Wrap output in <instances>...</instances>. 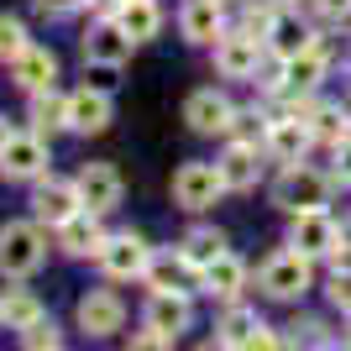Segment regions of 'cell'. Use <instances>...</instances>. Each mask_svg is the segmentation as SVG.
<instances>
[{
	"label": "cell",
	"mask_w": 351,
	"mask_h": 351,
	"mask_svg": "<svg viewBox=\"0 0 351 351\" xmlns=\"http://www.w3.org/2000/svg\"><path fill=\"white\" fill-rule=\"evenodd\" d=\"M330 152H336V178H341V184H351V136L341 147H330Z\"/></svg>",
	"instance_id": "obj_39"
},
{
	"label": "cell",
	"mask_w": 351,
	"mask_h": 351,
	"mask_svg": "<svg viewBox=\"0 0 351 351\" xmlns=\"http://www.w3.org/2000/svg\"><path fill=\"white\" fill-rule=\"evenodd\" d=\"M257 289L267 293V299H304L309 289H315V267H309L304 252H273L263 267H257Z\"/></svg>",
	"instance_id": "obj_3"
},
{
	"label": "cell",
	"mask_w": 351,
	"mask_h": 351,
	"mask_svg": "<svg viewBox=\"0 0 351 351\" xmlns=\"http://www.w3.org/2000/svg\"><path fill=\"white\" fill-rule=\"evenodd\" d=\"M0 320H5V330H27V325H37V320H43V304H37V293L11 289L5 299H0Z\"/></svg>",
	"instance_id": "obj_28"
},
{
	"label": "cell",
	"mask_w": 351,
	"mask_h": 351,
	"mask_svg": "<svg viewBox=\"0 0 351 351\" xmlns=\"http://www.w3.org/2000/svg\"><path fill=\"white\" fill-rule=\"evenodd\" d=\"M309 142H315V132H309V121H267V136H263V152L273 162H283V168H293V162L309 152Z\"/></svg>",
	"instance_id": "obj_16"
},
{
	"label": "cell",
	"mask_w": 351,
	"mask_h": 351,
	"mask_svg": "<svg viewBox=\"0 0 351 351\" xmlns=\"http://www.w3.org/2000/svg\"><path fill=\"white\" fill-rule=\"evenodd\" d=\"M199 289H205L210 299H226V304H236V293L247 289V263H241V257H231V252H220L215 263L199 273Z\"/></svg>",
	"instance_id": "obj_21"
},
{
	"label": "cell",
	"mask_w": 351,
	"mask_h": 351,
	"mask_svg": "<svg viewBox=\"0 0 351 351\" xmlns=\"http://www.w3.org/2000/svg\"><path fill=\"white\" fill-rule=\"evenodd\" d=\"M220 194H226V184H220L215 162H184L173 173V205L178 210H210Z\"/></svg>",
	"instance_id": "obj_6"
},
{
	"label": "cell",
	"mask_w": 351,
	"mask_h": 351,
	"mask_svg": "<svg viewBox=\"0 0 351 351\" xmlns=\"http://www.w3.org/2000/svg\"><path fill=\"white\" fill-rule=\"evenodd\" d=\"M226 136H231V142H252V147H257L267 136V116H257V110H236Z\"/></svg>",
	"instance_id": "obj_32"
},
{
	"label": "cell",
	"mask_w": 351,
	"mask_h": 351,
	"mask_svg": "<svg viewBox=\"0 0 351 351\" xmlns=\"http://www.w3.org/2000/svg\"><path fill=\"white\" fill-rule=\"evenodd\" d=\"M11 136H16V132H11V121L0 116V152H5V142H11Z\"/></svg>",
	"instance_id": "obj_41"
},
{
	"label": "cell",
	"mask_w": 351,
	"mask_h": 351,
	"mask_svg": "<svg viewBox=\"0 0 351 351\" xmlns=\"http://www.w3.org/2000/svg\"><path fill=\"white\" fill-rule=\"evenodd\" d=\"M336 273H351V241H341V247H336Z\"/></svg>",
	"instance_id": "obj_40"
},
{
	"label": "cell",
	"mask_w": 351,
	"mask_h": 351,
	"mask_svg": "<svg viewBox=\"0 0 351 351\" xmlns=\"http://www.w3.org/2000/svg\"><path fill=\"white\" fill-rule=\"evenodd\" d=\"M263 37H247V32H226L215 43V69L226 73V79H257V69H263Z\"/></svg>",
	"instance_id": "obj_9"
},
{
	"label": "cell",
	"mask_w": 351,
	"mask_h": 351,
	"mask_svg": "<svg viewBox=\"0 0 351 351\" xmlns=\"http://www.w3.org/2000/svg\"><path fill=\"white\" fill-rule=\"evenodd\" d=\"M110 21H121V32L132 37V43H152L162 32V11H158V0H126Z\"/></svg>",
	"instance_id": "obj_24"
},
{
	"label": "cell",
	"mask_w": 351,
	"mask_h": 351,
	"mask_svg": "<svg viewBox=\"0 0 351 351\" xmlns=\"http://www.w3.org/2000/svg\"><path fill=\"white\" fill-rule=\"evenodd\" d=\"M257 325H263V320H257V309H247V304H226V315H220V325H215V330H220L215 341H226V346H241V341H247Z\"/></svg>",
	"instance_id": "obj_29"
},
{
	"label": "cell",
	"mask_w": 351,
	"mask_h": 351,
	"mask_svg": "<svg viewBox=\"0 0 351 351\" xmlns=\"http://www.w3.org/2000/svg\"><path fill=\"white\" fill-rule=\"evenodd\" d=\"M21 351H58V325L47 320H37V325H27V330H21Z\"/></svg>",
	"instance_id": "obj_33"
},
{
	"label": "cell",
	"mask_w": 351,
	"mask_h": 351,
	"mask_svg": "<svg viewBox=\"0 0 351 351\" xmlns=\"http://www.w3.org/2000/svg\"><path fill=\"white\" fill-rule=\"evenodd\" d=\"M278 5H293V11H299V5H304V11H309V5H315V0H278Z\"/></svg>",
	"instance_id": "obj_43"
},
{
	"label": "cell",
	"mask_w": 351,
	"mask_h": 351,
	"mask_svg": "<svg viewBox=\"0 0 351 351\" xmlns=\"http://www.w3.org/2000/svg\"><path fill=\"white\" fill-rule=\"evenodd\" d=\"M79 5H89V0H37V11H43V16H73Z\"/></svg>",
	"instance_id": "obj_38"
},
{
	"label": "cell",
	"mask_w": 351,
	"mask_h": 351,
	"mask_svg": "<svg viewBox=\"0 0 351 351\" xmlns=\"http://www.w3.org/2000/svg\"><path fill=\"white\" fill-rule=\"evenodd\" d=\"M231 116L236 105L220 95V89H194L189 100H184V121H189V132L199 136H226L231 132Z\"/></svg>",
	"instance_id": "obj_10"
},
{
	"label": "cell",
	"mask_w": 351,
	"mask_h": 351,
	"mask_svg": "<svg viewBox=\"0 0 351 351\" xmlns=\"http://www.w3.org/2000/svg\"><path fill=\"white\" fill-rule=\"evenodd\" d=\"M73 184H79L84 210H95V215H110V210L121 205V173L110 168V162H84Z\"/></svg>",
	"instance_id": "obj_12"
},
{
	"label": "cell",
	"mask_w": 351,
	"mask_h": 351,
	"mask_svg": "<svg viewBox=\"0 0 351 351\" xmlns=\"http://www.w3.org/2000/svg\"><path fill=\"white\" fill-rule=\"evenodd\" d=\"M226 0H184V11H178V32H184V43L194 47H215L226 37V11H220Z\"/></svg>",
	"instance_id": "obj_11"
},
{
	"label": "cell",
	"mask_w": 351,
	"mask_h": 351,
	"mask_svg": "<svg viewBox=\"0 0 351 351\" xmlns=\"http://www.w3.org/2000/svg\"><path fill=\"white\" fill-rule=\"evenodd\" d=\"M325 69H330L325 43H309L304 53L283 58V89H304V95H315V89H320V79H325Z\"/></svg>",
	"instance_id": "obj_20"
},
{
	"label": "cell",
	"mask_w": 351,
	"mask_h": 351,
	"mask_svg": "<svg viewBox=\"0 0 351 351\" xmlns=\"http://www.w3.org/2000/svg\"><path fill=\"white\" fill-rule=\"evenodd\" d=\"M27 27H21V21H16V16H5V11H0V58H5V63H16V58H21V53H27Z\"/></svg>",
	"instance_id": "obj_31"
},
{
	"label": "cell",
	"mask_w": 351,
	"mask_h": 351,
	"mask_svg": "<svg viewBox=\"0 0 351 351\" xmlns=\"http://www.w3.org/2000/svg\"><path fill=\"white\" fill-rule=\"evenodd\" d=\"M309 11H320V16H330V21H346L351 16V0H315Z\"/></svg>",
	"instance_id": "obj_37"
},
{
	"label": "cell",
	"mask_w": 351,
	"mask_h": 351,
	"mask_svg": "<svg viewBox=\"0 0 351 351\" xmlns=\"http://www.w3.org/2000/svg\"><path fill=\"white\" fill-rule=\"evenodd\" d=\"M116 121V100L105 95V89H73L69 95V132H84V136H95V132H105Z\"/></svg>",
	"instance_id": "obj_14"
},
{
	"label": "cell",
	"mask_w": 351,
	"mask_h": 351,
	"mask_svg": "<svg viewBox=\"0 0 351 351\" xmlns=\"http://www.w3.org/2000/svg\"><path fill=\"white\" fill-rule=\"evenodd\" d=\"M194 351H236V346H226V341H205V346H194Z\"/></svg>",
	"instance_id": "obj_42"
},
{
	"label": "cell",
	"mask_w": 351,
	"mask_h": 351,
	"mask_svg": "<svg viewBox=\"0 0 351 351\" xmlns=\"http://www.w3.org/2000/svg\"><path fill=\"white\" fill-rule=\"evenodd\" d=\"M236 351H283V336L273 330V325H257V330H252V336L241 341Z\"/></svg>",
	"instance_id": "obj_34"
},
{
	"label": "cell",
	"mask_w": 351,
	"mask_h": 351,
	"mask_svg": "<svg viewBox=\"0 0 351 351\" xmlns=\"http://www.w3.org/2000/svg\"><path fill=\"white\" fill-rule=\"evenodd\" d=\"M309 43H315V37H309L304 21H299L293 11H278V21H273V32H267V47H273L278 58H293V53H304Z\"/></svg>",
	"instance_id": "obj_27"
},
{
	"label": "cell",
	"mask_w": 351,
	"mask_h": 351,
	"mask_svg": "<svg viewBox=\"0 0 351 351\" xmlns=\"http://www.w3.org/2000/svg\"><path fill=\"white\" fill-rule=\"evenodd\" d=\"M32 210H37V220H47V226L58 231L69 215H79V210H84V199H79V184L43 178V184H37V194H32Z\"/></svg>",
	"instance_id": "obj_15"
},
{
	"label": "cell",
	"mask_w": 351,
	"mask_h": 351,
	"mask_svg": "<svg viewBox=\"0 0 351 351\" xmlns=\"http://www.w3.org/2000/svg\"><path fill=\"white\" fill-rule=\"evenodd\" d=\"M43 257H47V241H43V226H37V220H5V226H0V273H5V278L37 273Z\"/></svg>",
	"instance_id": "obj_1"
},
{
	"label": "cell",
	"mask_w": 351,
	"mask_h": 351,
	"mask_svg": "<svg viewBox=\"0 0 351 351\" xmlns=\"http://www.w3.org/2000/svg\"><path fill=\"white\" fill-rule=\"evenodd\" d=\"M178 252H184V263H189L194 273H205V267L215 263L220 252H226V236H220V231H210V226H194V231H184Z\"/></svg>",
	"instance_id": "obj_26"
},
{
	"label": "cell",
	"mask_w": 351,
	"mask_h": 351,
	"mask_svg": "<svg viewBox=\"0 0 351 351\" xmlns=\"http://www.w3.org/2000/svg\"><path fill=\"white\" fill-rule=\"evenodd\" d=\"M11 79L27 89V95H43V89H53V79H58V53H53V47H37V43H32L27 53L11 63Z\"/></svg>",
	"instance_id": "obj_17"
},
{
	"label": "cell",
	"mask_w": 351,
	"mask_h": 351,
	"mask_svg": "<svg viewBox=\"0 0 351 351\" xmlns=\"http://www.w3.org/2000/svg\"><path fill=\"white\" fill-rule=\"evenodd\" d=\"M330 304L351 315V273H336V278H330Z\"/></svg>",
	"instance_id": "obj_36"
},
{
	"label": "cell",
	"mask_w": 351,
	"mask_h": 351,
	"mask_svg": "<svg viewBox=\"0 0 351 351\" xmlns=\"http://www.w3.org/2000/svg\"><path fill=\"white\" fill-rule=\"evenodd\" d=\"M273 205L289 210V215H304V210H325L330 205V178L304 168V162H293L273 178Z\"/></svg>",
	"instance_id": "obj_2"
},
{
	"label": "cell",
	"mask_w": 351,
	"mask_h": 351,
	"mask_svg": "<svg viewBox=\"0 0 351 351\" xmlns=\"http://www.w3.org/2000/svg\"><path fill=\"white\" fill-rule=\"evenodd\" d=\"M341 241H346V236H341V226L330 220V210H304V215H293V226H289V247L304 252L309 263H315V257H336Z\"/></svg>",
	"instance_id": "obj_4"
},
{
	"label": "cell",
	"mask_w": 351,
	"mask_h": 351,
	"mask_svg": "<svg viewBox=\"0 0 351 351\" xmlns=\"http://www.w3.org/2000/svg\"><path fill=\"white\" fill-rule=\"evenodd\" d=\"M47 136L27 132V136H11L5 142V152H0V173L16 178V184H37V178H47Z\"/></svg>",
	"instance_id": "obj_7"
},
{
	"label": "cell",
	"mask_w": 351,
	"mask_h": 351,
	"mask_svg": "<svg viewBox=\"0 0 351 351\" xmlns=\"http://www.w3.org/2000/svg\"><path fill=\"white\" fill-rule=\"evenodd\" d=\"M147 325L162 330V336H178V330L194 325V304L184 293H152V299H147Z\"/></svg>",
	"instance_id": "obj_23"
},
{
	"label": "cell",
	"mask_w": 351,
	"mask_h": 351,
	"mask_svg": "<svg viewBox=\"0 0 351 351\" xmlns=\"http://www.w3.org/2000/svg\"><path fill=\"white\" fill-rule=\"evenodd\" d=\"M215 168H220V184H226V189H257V178H263V152L252 142H231Z\"/></svg>",
	"instance_id": "obj_19"
},
{
	"label": "cell",
	"mask_w": 351,
	"mask_h": 351,
	"mask_svg": "<svg viewBox=\"0 0 351 351\" xmlns=\"http://www.w3.org/2000/svg\"><path fill=\"white\" fill-rule=\"evenodd\" d=\"M147 283H152V293H184V283H199V273L184 263V252H152Z\"/></svg>",
	"instance_id": "obj_22"
},
{
	"label": "cell",
	"mask_w": 351,
	"mask_h": 351,
	"mask_svg": "<svg viewBox=\"0 0 351 351\" xmlns=\"http://www.w3.org/2000/svg\"><path fill=\"white\" fill-rule=\"evenodd\" d=\"M126 351H173V336H162V330H136L132 341H126Z\"/></svg>",
	"instance_id": "obj_35"
},
{
	"label": "cell",
	"mask_w": 351,
	"mask_h": 351,
	"mask_svg": "<svg viewBox=\"0 0 351 351\" xmlns=\"http://www.w3.org/2000/svg\"><path fill=\"white\" fill-rule=\"evenodd\" d=\"M346 351H351V341H346Z\"/></svg>",
	"instance_id": "obj_44"
},
{
	"label": "cell",
	"mask_w": 351,
	"mask_h": 351,
	"mask_svg": "<svg viewBox=\"0 0 351 351\" xmlns=\"http://www.w3.org/2000/svg\"><path fill=\"white\" fill-rule=\"evenodd\" d=\"M147 263H152V247H147L136 231H121V236H105V247H100V267H105V278H147Z\"/></svg>",
	"instance_id": "obj_5"
},
{
	"label": "cell",
	"mask_w": 351,
	"mask_h": 351,
	"mask_svg": "<svg viewBox=\"0 0 351 351\" xmlns=\"http://www.w3.org/2000/svg\"><path fill=\"white\" fill-rule=\"evenodd\" d=\"M79 330L84 336H95V341H105V336H116L121 325H126V304H121L110 289H89L84 299H79Z\"/></svg>",
	"instance_id": "obj_8"
},
{
	"label": "cell",
	"mask_w": 351,
	"mask_h": 351,
	"mask_svg": "<svg viewBox=\"0 0 351 351\" xmlns=\"http://www.w3.org/2000/svg\"><path fill=\"white\" fill-rule=\"evenodd\" d=\"M132 47L136 43L121 32V21H95L84 32V63H95V69H121L132 58Z\"/></svg>",
	"instance_id": "obj_13"
},
{
	"label": "cell",
	"mask_w": 351,
	"mask_h": 351,
	"mask_svg": "<svg viewBox=\"0 0 351 351\" xmlns=\"http://www.w3.org/2000/svg\"><path fill=\"white\" fill-rule=\"evenodd\" d=\"M309 132H315V142H325V147H341L351 136V121L341 116L336 105H320L315 116H309Z\"/></svg>",
	"instance_id": "obj_30"
},
{
	"label": "cell",
	"mask_w": 351,
	"mask_h": 351,
	"mask_svg": "<svg viewBox=\"0 0 351 351\" xmlns=\"http://www.w3.org/2000/svg\"><path fill=\"white\" fill-rule=\"evenodd\" d=\"M32 132L37 136H53V132H69V95H53V89H43V95H32Z\"/></svg>",
	"instance_id": "obj_25"
},
{
	"label": "cell",
	"mask_w": 351,
	"mask_h": 351,
	"mask_svg": "<svg viewBox=\"0 0 351 351\" xmlns=\"http://www.w3.org/2000/svg\"><path fill=\"white\" fill-rule=\"evenodd\" d=\"M58 247L69 252V257H100V247H105L100 215H95V210H79V215H69V220L58 226Z\"/></svg>",
	"instance_id": "obj_18"
}]
</instances>
